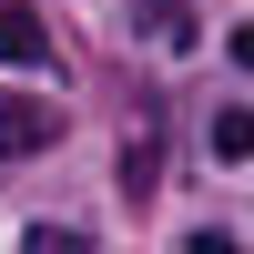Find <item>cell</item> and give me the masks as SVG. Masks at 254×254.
<instances>
[{
	"instance_id": "6da1fadb",
	"label": "cell",
	"mask_w": 254,
	"mask_h": 254,
	"mask_svg": "<svg viewBox=\"0 0 254 254\" xmlns=\"http://www.w3.org/2000/svg\"><path fill=\"white\" fill-rule=\"evenodd\" d=\"M61 142V102H41V92H0V153H51Z\"/></svg>"
},
{
	"instance_id": "7a4b0ae2",
	"label": "cell",
	"mask_w": 254,
	"mask_h": 254,
	"mask_svg": "<svg viewBox=\"0 0 254 254\" xmlns=\"http://www.w3.org/2000/svg\"><path fill=\"white\" fill-rule=\"evenodd\" d=\"M0 61L10 71H51V20L20 10V0H0Z\"/></svg>"
},
{
	"instance_id": "3957f363",
	"label": "cell",
	"mask_w": 254,
	"mask_h": 254,
	"mask_svg": "<svg viewBox=\"0 0 254 254\" xmlns=\"http://www.w3.org/2000/svg\"><path fill=\"white\" fill-rule=\"evenodd\" d=\"M132 31L153 41V51H193L203 20H193V0H132Z\"/></svg>"
},
{
	"instance_id": "277c9868",
	"label": "cell",
	"mask_w": 254,
	"mask_h": 254,
	"mask_svg": "<svg viewBox=\"0 0 254 254\" xmlns=\"http://www.w3.org/2000/svg\"><path fill=\"white\" fill-rule=\"evenodd\" d=\"M153 183H163V102H142V132L132 142H122V193H153Z\"/></svg>"
},
{
	"instance_id": "5b68a950",
	"label": "cell",
	"mask_w": 254,
	"mask_h": 254,
	"mask_svg": "<svg viewBox=\"0 0 254 254\" xmlns=\"http://www.w3.org/2000/svg\"><path fill=\"white\" fill-rule=\"evenodd\" d=\"M203 142H214V163H244V153H254V112H244V102H224V112L203 122Z\"/></svg>"
},
{
	"instance_id": "8992f818",
	"label": "cell",
	"mask_w": 254,
	"mask_h": 254,
	"mask_svg": "<svg viewBox=\"0 0 254 254\" xmlns=\"http://www.w3.org/2000/svg\"><path fill=\"white\" fill-rule=\"evenodd\" d=\"M20 254H92V234H81V224H31Z\"/></svg>"
},
{
	"instance_id": "52a82bcc",
	"label": "cell",
	"mask_w": 254,
	"mask_h": 254,
	"mask_svg": "<svg viewBox=\"0 0 254 254\" xmlns=\"http://www.w3.org/2000/svg\"><path fill=\"white\" fill-rule=\"evenodd\" d=\"M183 254H234V234H224V224H193V234H183Z\"/></svg>"
}]
</instances>
